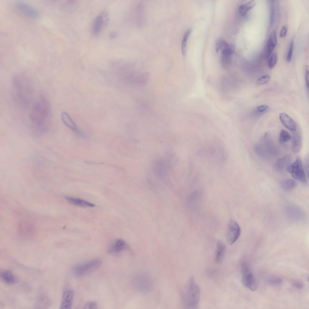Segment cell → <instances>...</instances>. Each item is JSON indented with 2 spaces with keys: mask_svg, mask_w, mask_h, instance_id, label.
Masks as SVG:
<instances>
[{
  "mask_svg": "<svg viewBox=\"0 0 309 309\" xmlns=\"http://www.w3.org/2000/svg\"><path fill=\"white\" fill-rule=\"evenodd\" d=\"M201 290L193 277L190 278L184 286L181 292V298L186 308L195 309L198 308L199 301Z\"/></svg>",
  "mask_w": 309,
  "mask_h": 309,
  "instance_id": "obj_1",
  "label": "cell"
},
{
  "mask_svg": "<svg viewBox=\"0 0 309 309\" xmlns=\"http://www.w3.org/2000/svg\"><path fill=\"white\" fill-rule=\"evenodd\" d=\"M102 263V261L100 259L93 260L76 265L74 268L73 272L77 276L85 275L97 269Z\"/></svg>",
  "mask_w": 309,
  "mask_h": 309,
  "instance_id": "obj_2",
  "label": "cell"
},
{
  "mask_svg": "<svg viewBox=\"0 0 309 309\" xmlns=\"http://www.w3.org/2000/svg\"><path fill=\"white\" fill-rule=\"evenodd\" d=\"M286 170L295 179L304 184L307 183V177L300 157H298L294 163L290 164Z\"/></svg>",
  "mask_w": 309,
  "mask_h": 309,
  "instance_id": "obj_3",
  "label": "cell"
},
{
  "mask_svg": "<svg viewBox=\"0 0 309 309\" xmlns=\"http://www.w3.org/2000/svg\"><path fill=\"white\" fill-rule=\"evenodd\" d=\"M241 281L243 285L250 290L254 291L257 288L255 278L245 262L241 265Z\"/></svg>",
  "mask_w": 309,
  "mask_h": 309,
  "instance_id": "obj_4",
  "label": "cell"
},
{
  "mask_svg": "<svg viewBox=\"0 0 309 309\" xmlns=\"http://www.w3.org/2000/svg\"><path fill=\"white\" fill-rule=\"evenodd\" d=\"M74 295V291L72 285L66 284L64 288L60 308L70 309L72 308Z\"/></svg>",
  "mask_w": 309,
  "mask_h": 309,
  "instance_id": "obj_5",
  "label": "cell"
},
{
  "mask_svg": "<svg viewBox=\"0 0 309 309\" xmlns=\"http://www.w3.org/2000/svg\"><path fill=\"white\" fill-rule=\"evenodd\" d=\"M241 234V228L238 224L234 221H231L227 228L226 237L227 241L230 245L233 244L238 239Z\"/></svg>",
  "mask_w": 309,
  "mask_h": 309,
  "instance_id": "obj_6",
  "label": "cell"
},
{
  "mask_svg": "<svg viewBox=\"0 0 309 309\" xmlns=\"http://www.w3.org/2000/svg\"><path fill=\"white\" fill-rule=\"evenodd\" d=\"M108 19V14L106 11L102 12L95 18L92 28V32L94 35L96 36L100 33Z\"/></svg>",
  "mask_w": 309,
  "mask_h": 309,
  "instance_id": "obj_7",
  "label": "cell"
},
{
  "mask_svg": "<svg viewBox=\"0 0 309 309\" xmlns=\"http://www.w3.org/2000/svg\"><path fill=\"white\" fill-rule=\"evenodd\" d=\"M134 285L136 288L143 292L150 291L151 282L149 278L144 275H139L134 278Z\"/></svg>",
  "mask_w": 309,
  "mask_h": 309,
  "instance_id": "obj_8",
  "label": "cell"
},
{
  "mask_svg": "<svg viewBox=\"0 0 309 309\" xmlns=\"http://www.w3.org/2000/svg\"><path fill=\"white\" fill-rule=\"evenodd\" d=\"M129 246L124 240L119 239L114 241L109 248L108 253L113 255H118L129 249Z\"/></svg>",
  "mask_w": 309,
  "mask_h": 309,
  "instance_id": "obj_9",
  "label": "cell"
},
{
  "mask_svg": "<svg viewBox=\"0 0 309 309\" xmlns=\"http://www.w3.org/2000/svg\"><path fill=\"white\" fill-rule=\"evenodd\" d=\"M15 6L21 12L29 17L37 19L39 17V14L36 9L24 2H17Z\"/></svg>",
  "mask_w": 309,
  "mask_h": 309,
  "instance_id": "obj_10",
  "label": "cell"
},
{
  "mask_svg": "<svg viewBox=\"0 0 309 309\" xmlns=\"http://www.w3.org/2000/svg\"><path fill=\"white\" fill-rule=\"evenodd\" d=\"M292 137L291 138V148L294 153H298L300 151L302 147V138L301 130L296 128L293 131Z\"/></svg>",
  "mask_w": 309,
  "mask_h": 309,
  "instance_id": "obj_11",
  "label": "cell"
},
{
  "mask_svg": "<svg viewBox=\"0 0 309 309\" xmlns=\"http://www.w3.org/2000/svg\"><path fill=\"white\" fill-rule=\"evenodd\" d=\"M226 252V247L225 244L221 241H218L217 244L214 255V260L217 263H221L224 258Z\"/></svg>",
  "mask_w": 309,
  "mask_h": 309,
  "instance_id": "obj_12",
  "label": "cell"
},
{
  "mask_svg": "<svg viewBox=\"0 0 309 309\" xmlns=\"http://www.w3.org/2000/svg\"><path fill=\"white\" fill-rule=\"evenodd\" d=\"M61 119L62 122L66 126L78 135L83 137L84 136V134L78 129L75 123L67 113L64 112L62 113Z\"/></svg>",
  "mask_w": 309,
  "mask_h": 309,
  "instance_id": "obj_13",
  "label": "cell"
},
{
  "mask_svg": "<svg viewBox=\"0 0 309 309\" xmlns=\"http://www.w3.org/2000/svg\"><path fill=\"white\" fill-rule=\"evenodd\" d=\"M50 301L46 293L41 292L38 295L34 307L36 308H46L49 307Z\"/></svg>",
  "mask_w": 309,
  "mask_h": 309,
  "instance_id": "obj_14",
  "label": "cell"
},
{
  "mask_svg": "<svg viewBox=\"0 0 309 309\" xmlns=\"http://www.w3.org/2000/svg\"><path fill=\"white\" fill-rule=\"evenodd\" d=\"M280 120L282 124L289 130L295 131L297 126L294 121L287 114L285 113H281L279 116Z\"/></svg>",
  "mask_w": 309,
  "mask_h": 309,
  "instance_id": "obj_15",
  "label": "cell"
},
{
  "mask_svg": "<svg viewBox=\"0 0 309 309\" xmlns=\"http://www.w3.org/2000/svg\"><path fill=\"white\" fill-rule=\"evenodd\" d=\"M0 277L4 282L8 285H13L18 281V279L16 276L9 270H5L1 272Z\"/></svg>",
  "mask_w": 309,
  "mask_h": 309,
  "instance_id": "obj_16",
  "label": "cell"
},
{
  "mask_svg": "<svg viewBox=\"0 0 309 309\" xmlns=\"http://www.w3.org/2000/svg\"><path fill=\"white\" fill-rule=\"evenodd\" d=\"M65 198L69 203L76 206L82 207H93L94 204L85 200L69 196H65Z\"/></svg>",
  "mask_w": 309,
  "mask_h": 309,
  "instance_id": "obj_17",
  "label": "cell"
},
{
  "mask_svg": "<svg viewBox=\"0 0 309 309\" xmlns=\"http://www.w3.org/2000/svg\"><path fill=\"white\" fill-rule=\"evenodd\" d=\"M277 41V37L276 32L273 30L269 36L267 43V55L268 57L272 53Z\"/></svg>",
  "mask_w": 309,
  "mask_h": 309,
  "instance_id": "obj_18",
  "label": "cell"
},
{
  "mask_svg": "<svg viewBox=\"0 0 309 309\" xmlns=\"http://www.w3.org/2000/svg\"><path fill=\"white\" fill-rule=\"evenodd\" d=\"M291 161V156L289 154L277 160L275 164V168L278 170H283L285 168L286 169Z\"/></svg>",
  "mask_w": 309,
  "mask_h": 309,
  "instance_id": "obj_19",
  "label": "cell"
},
{
  "mask_svg": "<svg viewBox=\"0 0 309 309\" xmlns=\"http://www.w3.org/2000/svg\"><path fill=\"white\" fill-rule=\"evenodd\" d=\"M270 10V24L272 26L276 19L278 8L277 1H272Z\"/></svg>",
  "mask_w": 309,
  "mask_h": 309,
  "instance_id": "obj_20",
  "label": "cell"
},
{
  "mask_svg": "<svg viewBox=\"0 0 309 309\" xmlns=\"http://www.w3.org/2000/svg\"><path fill=\"white\" fill-rule=\"evenodd\" d=\"M255 2L253 0L251 1L240 5L238 8L239 11L242 16H244L249 11L255 6Z\"/></svg>",
  "mask_w": 309,
  "mask_h": 309,
  "instance_id": "obj_21",
  "label": "cell"
},
{
  "mask_svg": "<svg viewBox=\"0 0 309 309\" xmlns=\"http://www.w3.org/2000/svg\"><path fill=\"white\" fill-rule=\"evenodd\" d=\"M268 134L266 132L264 135L266 148L269 153L272 155H276L278 152L272 142L269 138Z\"/></svg>",
  "mask_w": 309,
  "mask_h": 309,
  "instance_id": "obj_22",
  "label": "cell"
},
{
  "mask_svg": "<svg viewBox=\"0 0 309 309\" xmlns=\"http://www.w3.org/2000/svg\"><path fill=\"white\" fill-rule=\"evenodd\" d=\"M281 185L284 190L290 191L296 187L297 183L293 179H287L283 180L281 183Z\"/></svg>",
  "mask_w": 309,
  "mask_h": 309,
  "instance_id": "obj_23",
  "label": "cell"
},
{
  "mask_svg": "<svg viewBox=\"0 0 309 309\" xmlns=\"http://www.w3.org/2000/svg\"><path fill=\"white\" fill-rule=\"evenodd\" d=\"M291 137L286 131L281 130L279 134V142L281 144L288 142L291 139Z\"/></svg>",
  "mask_w": 309,
  "mask_h": 309,
  "instance_id": "obj_24",
  "label": "cell"
},
{
  "mask_svg": "<svg viewBox=\"0 0 309 309\" xmlns=\"http://www.w3.org/2000/svg\"><path fill=\"white\" fill-rule=\"evenodd\" d=\"M235 50V46L233 44H228V45L221 50V55L231 56Z\"/></svg>",
  "mask_w": 309,
  "mask_h": 309,
  "instance_id": "obj_25",
  "label": "cell"
},
{
  "mask_svg": "<svg viewBox=\"0 0 309 309\" xmlns=\"http://www.w3.org/2000/svg\"><path fill=\"white\" fill-rule=\"evenodd\" d=\"M191 31V29L188 30L185 33L183 38L182 42L181 51L182 54L183 56H185L186 54V43Z\"/></svg>",
  "mask_w": 309,
  "mask_h": 309,
  "instance_id": "obj_26",
  "label": "cell"
},
{
  "mask_svg": "<svg viewBox=\"0 0 309 309\" xmlns=\"http://www.w3.org/2000/svg\"><path fill=\"white\" fill-rule=\"evenodd\" d=\"M225 40L221 38H218L217 40L215 45V50L217 52L222 50L228 44Z\"/></svg>",
  "mask_w": 309,
  "mask_h": 309,
  "instance_id": "obj_27",
  "label": "cell"
},
{
  "mask_svg": "<svg viewBox=\"0 0 309 309\" xmlns=\"http://www.w3.org/2000/svg\"><path fill=\"white\" fill-rule=\"evenodd\" d=\"M231 56L221 55V63L222 66L224 68H227L231 65Z\"/></svg>",
  "mask_w": 309,
  "mask_h": 309,
  "instance_id": "obj_28",
  "label": "cell"
},
{
  "mask_svg": "<svg viewBox=\"0 0 309 309\" xmlns=\"http://www.w3.org/2000/svg\"><path fill=\"white\" fill-rule=\"evenodd\" d=\"M277 56L275 53L272 54L270 57L268 62V65L270 69L273 68L276 65L277 62Z\"/></svg>",
  "mask_w": 309,
  "mask_h": 309,
  "instance_id": "obj_29",
  "label": "cell"
},
{
  "mask_svg": "<svg viewBox=\"0 0 309 309\" xmlns=\"http://www.w3.org/2000/svg\"><path fill=\"white\" fill-rule=\"evenodd\" d=\"M270 79V76L268 75H265L259 78L256 82L257 85H263L267 83Z\"/></svg>",
  "mask_w": 309,
  "mask_h": 309,
  "instance_id": "obj_30",
  "label": "cell"
},
{
  "mask_svg": "<svg viewBox=\"0 0 309 309\" xmlns=\"http://www.w3.org/2000/svg\"><path fill=\"white\" fill-rule=\"evenodd\" d=\"M294 47V40H292L290 43L287 55L286 60L288 62H290L292 59Z\"/></svg>",
  "mask_w": 309,
  "mask_h": 309,
  "instance_id": "obj_31",
  "label": "cell"
},
{
  "mask_svg": "<svg viewBox=\"0 0 309 309\" xmlns=\"http://www.w3.org/2000/svg\"><path fill=\"white\" fill-rule=\"evenodd\" d=\"M84 308L86 309H95L97 308V303L94 301H89L86 302L84 305Z\"/></svg>",
  "mask_w": 309,
  "mask_h": 309,
  "instance_id": "obj_32",
  "label": "cell"
},
{
  "mask_svg": "<svg viewBox=\"0 0 309 309\" xmlns=\"http://www.w3.org/2000/svg\"><path fill=\"white\" fill-rule=\"evenodd\" d=\"M269 282L271 284L274 285L281 284L282 282V280L278 277H274L270 279Z\"/></svg>",
  "mask_w": 309,
  "mask_h": 309,
  "instance_id": "obj_33",
  "label": "cell"
},
{
  "mask_svg": "<svg viewBox=\"0 0 309 309\" xmlns=\"http://www.w3.org/2000/svg\"><path fill=\"white\" fill-rule=\"evenodd\" d=\"M288 31V27L286 25H284L282 27L279 33V36L281 37H285Z\"/></svg>",
  "mask_w": 309,
  "mask_h": 309,
  "instance_id": "obj_34",
  "label": "cell"
},
{
  "mask_svg": "<svg viewBox=\"0 0 309 309\" xmlns=\"http://www.w3.org/2000/svg\"><path fill=\"white\" fill-rule=\"evenodd\" d=\"M292 284L294 287L299 289H301L303 287L302 283L298 280L294 281L292 282Z\"/></svg>",
  "mask_w": 309,
  "mask_h": 309,
  "instance_id": "obj_35",
  "label": "cell"
},
{
  "mask_svg": "<svg viewBox=\"0 0 309 309\" xmlns=\"http://www.w3.org/2000/svg\"><path fill=\"white\" fill-rule=\"evenodd\" d=\"M304 163L305 167L308 177L309 174V155L308 154L306 155L304 157Z\"/></svg>",
  "mask_w": 309,
  "mask_h": 309,
  "instance_id": "obj_36",
  "label": "cell"
},
{
  "mask_svg": "<svg viewBox=\"0 0 309 309\" xmlns=\"http://www.w3.org/2000/svg\"><path fill=\"white\" fill-rule=\"evenodd\" d=\"M254 149L255 152L258 155L261 156L263 154V151L262 148L260 145L256 144L254 146Z\"/></svg>",
  "mask_w": 309,
  "mask_h": 309,
  "instance_id": "obj_37",
  "label": "cell"
},
{
  "mask_svg": "<svg viewBox=\"0 0 309 309\" xmlns=\"http://www.w3.org/2000/svg\"><path fill=\"white\" fill-rule=\"evenodd\" d=\"M269 107L266 105H261L257 107L256 110L258 112L262 113L265 111Z\"/></svg>",
  "mask_w": 309,
  "mask_h": 309,
  "instance_id": "obj_38",
  "label": "cell"
},
{
  "mask_svg": "<svg viewBox=\"0 0 309 309\" xmlns=\"http://www.w3.org/2000/svg\"><path fill=\"white\" fill-rule=\"evenodd\" d=\"M305 80L306 86L307 88L308 89L309 88V72L308 71H307L306 72L305 75Z\"/></svg>",
  "mask_w": 309,
  "mask_h": 309,
  "instance_id": "obj_39",
  "label": "cell"
},
{
  "mask_svg": "<svg viewBox=\"0 0 309 309\" xmlns=\"http://www.w3.org/2000/svg\"><path fill=\"white\" fill-rule=\"evenodd\" d=\"M117 34L116 32H113L110 35V37L111 38H115Z\"/></svg>",
  "mask_w": 309,
  "mask_h": 309,
  "instance_id": "obj_40",
  "label": "cell"
}]
</instances>
